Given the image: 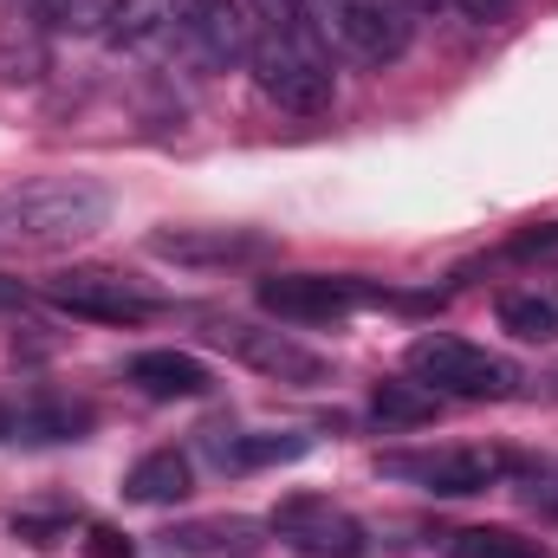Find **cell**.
I'll list each match as a JSON object with an SVG mask.
<instances>
[{
    "label": "cell",
    "instance_id": "2e32d148",
    "mask_svg": "<svg viewBox=\"0 0 558 558\" xmlns=\"http://www.w3.org/2000/svg\"><path fill=\"white\" fill-rule=\"evenodd\" d=\"M189 487H195V474H189V454H175V448L143 454L137 468L124 474V494H131L137 507H169V500H182Z\"/></svg>",
    "mask_w": 558,
    "mask_h": 558
},
{
    "label": "cell",
    "instance_id": "44dd1931",
    "mask_svg": "<svg viewBox=\"0 0 558 558\" xmlns=\"http://www.w3.org/2000/svg\"><path fill=\"white\" fill-rule=\"evenodd\" d=\"M254 33H318L312 26V0H247Z\"/></svg>",
    "mask_w": 558,
    "mask_h": 558
},
{
    "label": "cell",
    "instance_id": "52a82bcc",
    "mask_svg": "<svg viewBox=\"0 0 558 558\" xmlns=\"http://www.w3.org/2000/svg\"><path fill=\"white\" fill-rule=\"evenodd\" d=\"M267 533H279L299 558H364L371 553L364 520L344 513V507H331L325 494H292V500H279L274 520H267Z\"/></svg>",
    "mask_w": 558,
    "mask_h": 558
},
{
    "label": "cell",
    "instance_id": "ac0fdd59",
    "mask_svg": "<svg viewBox=\"0 0 558 558\" xmlns=\"http://www.w3.org/2000/svg\"><path fill=\"white\" fill-rule=\"evenodd\" d=\"M500 331H513L520 344H553L558 338V299L553 292H507L500 299Z\"/></svg>",
    "mask_w": 558,
    "mask_h": 558
},
{
    "label": "cell",
    "instance_id": "7a4b0ae2",
    "mask_svg": "<svg viewBox=\"0 0 558 558\" xmlns=\"http://www.w3.org/2000/svg\"><path fill=\"white\" fill-rule=\"evenodd\" d=\"M403 364H410V377H416L422 390L461 397V403H507V397L520 390V371H513L500 351L468 344V338H454V331H428V338H416Z\"/></svg>",
    "mask_w": 558,
    "mask_h": 558
},
{
    "label": "cell",
    "instance_id": "4fadbf2b",
    "mask_svg": "<svg viewBox=\"0 0 558 558\" xmlns=\"http://www.w3.org/2000/svg\"><path fill=\"white\" fill-rule=\"evenodd\" d=\"M124 377L137 384L143 397H156V403H195V397L215 390V371L202 357H189V351H137L124 364Z\"/></svg>",
    "mask_w": 558,
    "mask_h": 558
},
{
    "label": "cell",
    "instance_id": "cb8c5ba5",
    "mask_svg": "<svg viewBox=\"0 0 558 558\" xmlns=\"http://www.w3.org/2000/svg\"><path fill=\"white\" fill-rule=\"evenodd\" d=\"M85 558H137V546L124 533H111V526H92L85 533Z\"/></svg>",
    "mask_w": 558,
    "mask_h": 558
},
{
    "label": "cell",
    "instance_id": "d6986e66",
    "mask_svg": "<svg viewBox=\"0 0 558 558\" xmlns=\"http://www.w3.org/2000/svg\"><path fill=\"white\" fill-rule=\"evenodd\" d=\"M435 410H441V397L422 390L416 377H410V384H377V390H371V416L384 422V428H422V422H435Z\"/></svg>",
    "mask_w": 558,
    "mask_h": 558
},
{
    "label": "cell",
    "instance_id": "9a60e30c",
    "mask_svg": "<svg viewBox=\"0 0 558 558\" xmlns=\"http://www.w3.org/2000/svg\"><path fill=\"white\" fill-rule=\"evenodd\" d=\"M85 428H92L85 403H72V397H33V403H20L13 441H26V448H39V441H85Z\"/></svg>",
    "mask_w": 558,
    "mask_h": 558
},
{
    "label": "cell",
    "instance_id": "7402d4cb",
    "mask_svg": "<svg viewBox=\"0 0 558 558\" xmlns=\"http://www.w3.org/2000/svg\"><path fill=\"white\" fill-rule=\"evenodd\" d=\"M33 7V20H46V26H85L92 20V0H26Z\"/></svg>",
    "mask_w": 558,
    "mask_h": 558
},
{
    "label": "cell",
    "instance_id": "30bf717a",
    "mask_svg": "<svg viewBox=\"0 0 558 558\" xmlns=\"http://www.w3.org/2000/svg\"><path fill=\"white\" fill-rule=\"evenodd\" d=\"M182 39L189 52L208 65V72H228V65H247V46H254V20H247V0H182Z\"/></svg>",
    "mask_w": 558,
    "mask_h": 558
},
{
    "label": "cell",
    "instance_id": "8fae6325",
    "mask_svg": "<svg viewBox=\"0 0 558 558\" xmlns=\"http://www.w3.org/2000/svg\"><path fill=\"white\" fill-rule=\"evenodd\" d=\"M162 558H254L267 553V520L247 513H202V520H175L169 533H156Z\"/></svg>",
    "mask_w": 558,
    "mask_h": 558
},
{
    "label": "cell",
    "instance_id": "ffe728a7",
    "mask_svg": "<svg viewBox=\"0 0 558 558\" xmlns=\"http://www.w3.org/2000/svg\"><path fill=\"white\" fill-rule=\"evenodd\" d=\"M441 558H539V539H520L507 526H461L448 533Z\"/></svg>",
    "mask_w": 558,
    "mask_h": 558
},
{
    "label": "cell",
    "instance_id": "277c9868",
    "mask_svg": "<svg viewBox=\"0 0 558 558\" xmlns=\"http://www.w3.org/2000/svg\"><path fill=\"white\" fill-rule=\"evenodd\" d=\"M312 26L357 65H397L416 33L403 0H312Z\"/></svg>",
    "mask_w": 558,
    "mask_h": 558
},
{
    "label": "cell",
    "instance_id": "e0dca14e",
    "mask_svg": "<svg viewBox=\"0 0 558 558\" xmlns=\"http://www.w3.org/2000/svg\"><path fill=\"white\" fill-rule=\"evenodd\" d=\"M175 0H105V39L111 46H149L162 26H175Z\"/></svg>",
    "mask_w": 558,
    "mask_h": 558
},
{
    "label": "cell",
    "instance_id": "9c48e42d",
    "mask_svg": "<svg viewBox=\"0 0 558 558\" xmlns=\"http://www.w3.org/2000/svg\"><path fill=\"white\" fill-rule=\"evenodd\" d=\"M215 344L234 351L247 371H260V377H274V384H299V390H312V384L331 377V364H325L318 351H305L299 338H286V331H260V325H241V318L215 325Z\"/></svg>",
    "mask_w": 558,
    "mask_h": 558
},
{
    "label": "cell",
    "instance_id": "d4e9b609",
    "mask_svg": "<svg viewBox=\"0 0 558 558\" xmlns=\"http://www.w3.org/2000/svg\"><path fill=\"white\" fill-rule=\"evenodd\" d=\"M448 7H461L468 20H507V7H513V0H448Z\"/></svg>",
    "mask_w": 558,
    "mask_h": 558
},
{
    "label": "cell",
    "instance_id": "6da1fadb",
    "mask_svg": "<svg viewBox=\"0 0 558 558\" xmlns=\"http://www.w3.org/2000/svg\"><path fill=\"white\" fill-rule=\"evenodd\" d=\"M111 221V189L92 175H33L0 189V247L7 254H59L92 241Z\"/></svg>",
    "mask_w": 558,
    "mask_h": 558
},
{
    "label": "cell",
    "instance_id": "603a6c76",
    "mask_svg": "<svg viewBox=\"0 0 558 558\" xmlns=\"http://www.w3.org/2000/svg\"><path fill=\"white\" fill-rule=\"evenodd\" d=\"M526 507H539L546 520H558V468H533L526 474Z\"/></svg>",
    "mask_w": 558,
    "mask_h": 558
},
{
    "label": "cell",
    "instance_id": "ba28073f",
    "mask_svg": "<svg viewBox=\"0 0 558 558\" xmlns=\"http://www.w3.org/2000/svg\"><path fill=\"white\" fill-rule=\"evenodd\" d=\"M46 299L72 318H92V325H143L156 312V299L131 286L124 274H105V267H65V274L46 279Z\"/></svg>",
    "mask_w": 558,
    "mask_h": 558
},
{
    "label": "cell",
    "instance_id": "7c38bea8",
    "mask_svg": "<svg viewBox=\"0 0 558 558\" xmlns=\"http://www.w3.org/2000/svg\"><path fill=\"white\" fill-rule=\"evenodd\" d=\"M149 254H162L175 267H234V260H260L267 241L241 234V228H162V234H149Z\"/></svg>",
    "mask_w": 558,
    "mask_h": 558
},
{
    "label": "cell",
    "instance_id": "5b68a950",
    "mask_svg": "<svg viewBox=\"0 0 558 558\" xmlns=\"http://www.w3.org/2000/svg\"><path fill=\"white\" fill-rule=\"evenodd\" d=\"M377 474L403 481L416 494H435V500H468V494L500 487L513 474V461L500 448H416V454H384Z\"/></svg>",
    "mask_w": 558,
    "mask_h": 558
},
{
    "label": "cell",
    "instance_id": "8992f818",
    "mask_svg": "<svg viewBox=\"0 0 558 558\" xmlns=\"http://www.w3.org/2000/svg\"><path fill=\"white\" fill-rule=\"evenodd\" d=\"M390 299L384 286H364V279L344 274H274L260 279V312H274L286 325H331V318H351L357 305H377Z\"/></svg>",
    "mask_w": 558,
    "mask_h": 558
},
{
    "label": "cell",
    "instance_id": "3957f363",
    "mask_svg": "<svg viewBox=\"0 0 558 558\" xmlns=\"http://www.w3.org/2000/svg\"><path fill=\"white\" fill-rule=\"evenodd\" d=\"M247 72L260 78V92L274 98L279 111H305V118L325 111L331 92H338L318 33H254V46H247Z\"/></svg>",
    "mask_w": 558,
    "mask_h": 558
},
{
    "label": "cell",
    "instance_id": "5bb4252c",
    "mask_svg": "<svg viewBox=\"0 0 558 558\" xmlns=\"http://www.w3.org/2000/svg\"><path fill=\"white\" fill-rule=\"evenodd\" d=\"M305 448H312L305 435H241V428H208V435H202V454H208L221 474L279 468V461H299Z\"/></svg>",
    "mask_w": 558,
    "mask_h": 558
}]
</instances>
